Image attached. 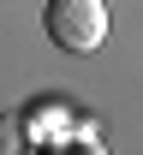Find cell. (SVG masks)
I'll return each instance as SVG.
<instances>
[{
    "label": "cell",
    "mask_w": 143,
    "mask_h": 155,
    "mask_svg": "<svg viewBox=\"0 0 143 155\" xmlns=\"http://www.w3.org/2000/svg\"><path fill=\"white\" fill-rule=\"evenodd\" d=\"M42 30L60 54H96L113 30V12H107V0H48Z\"/></svg>",
    "instance_id": "6da1fadb"
},
{
    "label": "cell",
    "mask_w": 143,
    "mask_h": 155,
    "mask_svg": "<svg viewBox=\"0 0 143 155\" xmlns=\"http://www.w3.org/2000/svg\"><path fill=\"white\" fill-rule=\"evenodd\" d=\"M30 149V131H24L18 114H0V155H24Z\"/></svg>",
    "instance_id": "7a4b0ae2"
}]
</instances>
